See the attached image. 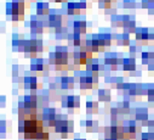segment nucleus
Segmentation results:
<instances>
[{
  "mask_svg": "<svg viewBox=\"0 0 154 140\" xmlns=\"http://www.w3.org/2000/svg\"><path fill=\"white\" fill-rule=\"evenodd\" d=\"M135 40L140 46H146L149 43V30L148 28L141 27L135 32Z\"/></svg>",
  "mask_w": 154,
  "mask_h": 140,
  "instance_id": "13",
  "label": "nucleus"
},
{
  "mask_svg": "<svg viewBox=\"0 0 154 140\" xmlns=\"http://www.w3.org/2000/svg\"><path fill=\"white\" fill-rule=\"evenodd\" d=\"M36 49H38V54H43L46 50V46L44 45V43H43V40L40 38L36 39Z\"/></svg>",
  "mask_w": 154,
  "mask_h": 140,
  "instance_id": "36",
  "label": "nucleus"
},
{
  "mask_svg": "<svg viewBox=\"0 0 154 140\" xmlns=\"http://www.w3.org/2000/svg\"><path fill=\"white\" fill-rule=\"evenodd\" d=\"M78 81H79L80 90L84 91V93L98 88V84L95 83V81H94V78H92V76H91L90 72H86V73H84V75H79Z\"/></svg>",
  "mask_w": 154,
  "mask_h": 140,
  "instance_id": "8",
  "label": "nucleus"
},
{
  "mask_svg": "<svg viewBox=\"0 0 154 140\" xmlns=\"http://www.w3.org/2000/svg\"><path fill=\"white\" fill-rule=\"evenodd\" d=\"M117 2L118 0H97V3L100 5V9H102V10H108V9L113 8V5Z\"/></svg>",
  "mask_w": 154,
  "mask_h": 140,
  "instance_id": "31",
  "label": "nucleus"
},
{
  "mask_svg": "<svg viewBox=\"0 0 154 140\" xmlns=\"http://www.w3.org/2000/svg\"><path fill=\"white\" fill-rule=\"evenodd\" d=\"M80 140H83V139H80Z\"/></svg>",
  "mask_w": 154,
  "mask_h": 140,
  "instance_id": "48",
  "label": "nucleus"
},
{
  "mask_svg": "<svg viewBox=\"0 0 154 140\" xmlns=\"http://www.w3.org/2000/svg\"><path fill=\"white\" fill-rule=\"evenodd\" d=\"M85 111L89 115H95L98 112V102L97 101H88L85 105Z\"/></svg>",
  "mask_w": 154,
  "mask_h": 140,
  "instance_id": "28",
  "label": "nucleus"
},
{
  "mask_svg": "<svg viewBox=\"0 0 154 140\" xmlns=\"http://www.w3.org/2000/svg\"><path fill=\"white\" fill-rule=\"evenodd\" d=\"M23 88L35 93V90L42 88V83H38V78L35 75L26 73V76L23 77Z\"/></svg>",
  "mask_w": 154,
  "mask_h": 140,
  "instance_id": "11",
  "label": "nucleus"
},
{
  "mask_svg": "<svg viewBox=\"0 0 154 140\" xmlns=\"http://www.w3.org/2000/svg\"><path fill=\"white\" fill-rule=\"evenodd\" d=\"M62 107L69 110L70 112L80 110V97L76 95H63L62 96Z\"/></svg>",
  "mask_w": 154,
  "mask_h": 140,
  "instance_id": "7",
  "label": "nucleus"
},
{
  "mask_svg": "<svg viewBox=\"0 0 154 140\" xmlns=\"http://www.w3.org/2000/svg\"><path fill=\"white\" fill-rule=\"evenodd\" d=\"M114 43H117V45L119 46H130L131 40H130V34L128 33H123V34H115V39Z\"/></svg>",
  "mask_w": 154,
  "mask_h": 140,
  "instance_id": "20",
  "label": "nucleus"
},
{
  "mask_svg": "<svg viewBox=\"0 0 154 140\" xmlns=\"http://www.w3.org/2000/svg\"><path fill=\"white\" fill-rule=\"evenodd\" d=\"M54 129H55V133H58L61 135V138L68 139V138L73 136L74 126H73V122L72 121H68L66 117H63L61 115L60 118L57 119V123L54 127Z\"/></svg>",
  "mask_w": 154,
  "mask_h": 140,
  "instance_id": "4",
  "label": "nucleus"
},
{
  "mask_svg": "<svg viewBox=\"0 0 154 140\" xmlns=\"http://www.w3.org/2000/svg\"><path fill=\"white\" fill-rule=\"evenodd\" d=\"M27 39L23 34H14L12 36V50L16 52H23Z\"/></svg>",
  "mask_w": 154,
  "mask_h": 140,
  "instance_id": "15",
  "label": "nucleus"
},
{
  "mask_svg": "<svg viewBox=\"0 0 154 140\" xmlns=\"http://www.w3.org/2000/svg\"><path fill=\"white\" fill-rule=\"evenodd\" d=\"M104 15H109L110 17H112L113 15H117V9H115V8L113 6V8L108 9V10H104Z\"/></svg>",
  "mask_w": 154,
  "mask_h": 140,
  "instance_id": "39",
  "label": "nucleus"
},
{
  "mask_svg": "<svg viewBox=\"0 0 154 140\" xmlns=\"http://www.w3.org/2000/svg\"><path fill=\"white\" fill-rule=\"evenodd\" d=\"M67 43H68L70 46L80 48V46H82V43H83V36H80V34H76V33H74V32L68 33Z\"/></svg>",
  "mask_w": 154,
  "mask_h": 140,
  "instance_id": "17",
  "label": "nucleus"
},
{
  "mask_svg": "<svg viewBox=\"0 0 154 140\" xmlns=\"http://www.w3.org/2000/svg\"><path fill=\"white\" fill-rule=\"evenodd\" d=\"M66 12H67L68 16H79V15L83 14V12H82V9H80V6H79V4H78V3H73V2L67 3Z\"/></svg>",
  "mask_w": 154,
  "mask_h": 140,
  "instance_id": "21",
  "label": "nucleus"
},
{
  "mask_svg": "<svg viewBox=\"0 0 154 140\" xmlns=\"http://www.w3.org/2000/svg\"><path fill=\"white\" fill-rule=\"evenodd\" d=\"M45 128V124L38 115H33L24 121H20L18 132L24 138V140H35Z\"/></svg>",
  "mask_w": 154,
  "mask_h": 140,
  "instance_id": "1",
  "label": "nucleus"
},
{
  "mask_svg": "<svg viewBox=\"0 0 154 140\" xmlns=\"http://www.w3.org/2000/svg\"><path fill=\"white\" fill-rule=\"evenodd\" d=\"M9 123H10V122H9ZM9 123H8L6 121H0V133H2V134H0V136H2V138H4L5 134L10 132L9 128H8Z\"/></svg>",
  "mask_w": 154,
  "mask_h": 140,
  "instance_id": "33",
  "label": "nucleus"
},
{
  "mask_svg": "<svg viewBox=\"0 0 154 140\" xmlns=\"http://www.w3.org/2000/svg\"><path fill=\"white\" fill-rule=\"evenodd\" d=\"M30 4L27 3L26 0H11V2L6 3V16L12 17V16H24L26 9L30 8Z\"/></svg>",
  "mask_w": 154,
  "mask_h": 140,
  "instance_id": "3",
  "label": "nucleus"
},
{
  "mask_svg": "<svg viewBox=\"0 0 154 140\" xmlns=\"http://www.w3.org/2000/svg\"><path fill=\"white\" fill-rule=\"evenodd\" d=\"M147 68H148V71H149V72H154V60L149 61V63H148Z\"/></svg>",
  "mask_w": 154,
  "mask_h": 140,
  "instance_id": "40",
  "label": "nucleus"
},
{
  "mask_svg": "<svg viewBox=\"0 0 154 140\" xmlns=\"http://www.w3.org/2000/svg\"><path fill=\"white\" fill-rule=\"evenodd\" d=\"M118 59H119V54H117V52H106L104 66L108 71H118L119 69Z\"/></svg>",
  "mask_w": 154,
  "mask_h": 140,
  "instance_id": "12",
  "label": "nucleus"
},
{
  "mask_svg": "<svg viewBox=\"0 0 154 140\" xmlns=\"http://www.w3.org/2000/svg\"><path fill=\"white\" fill-rule=\"evenodd\" d=\"M136 5V0H123V8L125 9H135Z\"/></svg>",
  "mask_w": 154,
  "mask_h": 140,
  "instance_id": "35",
  "label": "nucleus"
},
{
  "mask_svg": "<svg viewBox=\"0 0 154 140\" xmlns=\"http://www.w3.org/2000/svg\"><path fill=\"white\" fill-rule=\"evenodd\" d=\"M73 26V32L76 34H80V36H86V33L89 32V23L84 20H75L72 23Z\"/></svg>",
  "mask_w": 154,
  "mask_h": 140,
  "instance_id": "16",
  "label": "nucleus"
},
{
  "mask_svg": "<svg viewBox=\"0 0 154 140\" xmlns=\"http://www.w3.org/2000/svg\"><path fill=\"white\" fill-rule=\"evenodd\" d=\"M153 16H154V12H153Z\"/></svg>",
  "mask_w": 154,
  "mask_h": 140,
  "instance_id": "47",
  "label": "nucleus"
},
{
  "mask_svg": "<svg viewBox=\"0 0 154 140\" xmlns=\"http://www.w3.org/2000/svg\"><path fill=\"white\" fill-rule=\"evenodd\" d=\"M137 27H136V21L134 18H131L126 24H124V33L128 34H135Z\"/></svg>",
  "mask_w": 154,
  "mask_h": 140,
  "instance_id": "29",
  "label": "nucleus"
},
{
  "mask_svg": "<svg viewBox=\"0 0 154 140\" xmlns=\"http://www.w3.org/2000/svg\"><path fill=\"white\" fill-rule=\"evenodd\" d=\"M26 26L29 27L32 36H34V37L42 36V34L44 33V30L46 29L45 26H44V23H43V21H42V18L36 17V16H32L30 20H29V23L27 22Z\"/></svg>",
  "mask_w": 154,
  "mask_h": 140,
  "instance_id": "9",
  "label": "nucleus"
},
{
  "mask_svg": "<svg viewBox=\"0 0 154 140\" xmlns=\"http://www.w3.org/2000/svg\"><path fill=\"white\" fill-rule=\"evenodd\" d=\"M94 2H97V0H94Z\"/></svg>",
  "mask_w": 154,
  "mask_h": 140,
  "instance_id": "45",
  "label": "nucleus"
},
{
  "mask_svg": "<svg viewBox=\"0 0 154 140\" xmlns=\"http://www.w3.org/2000/svg\"><path fill=\"white\" fill-rule=\"evenodd\" d=\"M35 140H50V133H49V127L45 126L44 130L36 136Z\"/></svg>",
  "mask_w": 154,
  "mask_h": 140,
  "instance_id": "32",
  "label": "nucleus"
},
{
  "mask_svg": "<svg viewBox=\"0 0 154 140\" xmlns=\"http://www.w3.org/2000/svg\"><path fill=\"white\" fill-rule=\"evenodd\" d=\"M97 96H98V101L101 102H109L112 99V94L109 89H100Z\"/></svg>",
  "mask_w": 154,
  "mask_h": 140,
  "instance_id": "26",
  "label": "nucleus"
},
{
  "mask_svg": "<svg viewBox=\"0 0 154 140\" xmlns=\"http://www.w3.org/2000/svg\"><path fill=\"white\" fill-rule=\"evenodd\" d=\"M48 24H49V28H52V29L61 27V26H67L68 17L67 15H63L61 11L50 10V14L48 16Z\"/></svg>",
  "mask_w": 154,
  "mask_h": 140,
  "instance_id": "6",
  "label": "nucleus"
},
{
  "mask_svg": "<svg viewBox=\"0 0 154 140\" xmlns=\"http://www.w3.org/2000/svg\"><path fill=\"white\" fill-rule=\"evenodd\" d=\"M148 2H149L150 4H153V5H154V0H148Z\"/></svg>",
  "mask_w": 154,
  "mask_h": 140,
  "instance_id": "43",
  "label": "nucleus"
},
{
  "mask_svg": "<svg viewBox=\"0 0 154 140\" xmlns=\"http://www.w3.org/2000/svg\"><path fill=\"white\" fill-rule=\"evenodd\" d=\"M83 123V127L86 128V132L89 133H94L98 129V122L96 121H86V122H82Z\"/></svg>",
  "mask_w": 154,
  "mask_h": 140,
  "instance_id": "30",
  "label": "nucleus"
},
{
  "mask_svg": "<svg viewBox=\"0 0 154 140\" xmlns=\"http://www.w3.org/2000/svg\"><path fill=\"white\" fill-rule=\"evenodd\" d=\"M153 87H154V83H153Z\"/></svg>",
  "mask_w": 154,
  "mask_h": 140,
  "instance_id": "46",
  "label": "nucleus"
},
{
  "mask_svg": "<svg viewBox=\"0 0 154 140\" xmlns=\"http://www.w3.org/2000/svg\"><path fill=\"white\" fill-rule=\"evenodd\" d=\"M51 2L58 3V4H64V3H67V0H51Z\"/></svg>",
  "mask_w": 154,
  "mask_h": 140,
  "instance_id": "41",
  "label": "nucleus"
},
{
  "mask_svg": "<svg viewBox=\"0 0 154 140\" xmlns=\"http://www.w3.org/2000/svg\"><path fill=\"white\" fill-rule=\"evenodd\" d=\"M97 38H98V42H100L101 46L103 49H106V48L112 46V44L115 39V34H112V33H108V32H101V33L97 34Z\"/></svg>",
  "mask_w": 154,
  "mask_h": 140,
  "instance_id": "14",
  "label": "nucleus"
},
{
  "mask_svg": "<svg viewBox=\"0 0 154 140\" xmlns=\"http://www.w3.org/2000/svg\"><path fill=\"white\" fill-rule=\"evenodd\" d=\"M50 63L48 60L43 57H36L30 60V72L35 73V76H46L49 75Z\"/></svg>",
  "mask_w": 154,
  "mask_h": 140,
  "instance_id": "5",
  "label": "nucleus"
},
{
  "mask_svg": "<svg viewBox=\"0 0 154 140\" xmlns=\"http://www.w3.org/2000/svg\"><path fill=\"white\" fill-rule=\"evenodd\" d=\"M110 24L114 28H123L124 27V21H123V15H113L110 17Z\"/></svg>",
  "mask_w": 154,
  "mask_h": 140,
  "instance_id": "27",
  "label": "nucleus"
},
{
  "mask_svg": "<svg viewBox=\"0 0 154 140\" xmlns=\"http://www.w3.org/2000/svg\"><path fill=\"white\" fill-rule=\"evenodd\" d=\"M135 121L142 122V126H146L148 122V111L146 109H136L135 110Z\"/></svg>",
  "mask_w": 154,
  "mask_h": 140,
  "instance_id": "23",
  "label": "nucleus"
},
{
  "mask_svg": "<svg viewBox=\"0 0 154 140\" xmlns=\"http://www.w3.org/2000/svg\"><path fill=\"white\" fill-rule=\"evenodd\" d=\"M141 140H154V134L148 132V133H142V139Z\"/></svg>",
  "mask_w": 154,
  "mask_h": 140,
  "instance_id": "38",
  "label": "nucleus"
},
{
  "mask_svg": "<svg viewBox=\"0 0 154 140\" xmlns=\"http://www.w3.org/2000/svg\"><path fill=\"white\" fill-rule=\"evenodd\" d=\"M123 71L129 72V73L135 72L136 71V59H134V57H124Z\"/></svg>",
  "mask_w": 154,
  "mask_h": 140,
  "instance_id": "22",
  "label": "nucleus"
},
{
  "mask_svg": "<svg viewBox=\"0 0 154 140\" xmlns=\"http://www.w3.org/2000/svg\"><path fill=\"white\" fill-rule=\"evenodd\" d=\"M55 34H56V38L58 40H63L66 39L67 40V37H68V26H61V27H57L54 29Z\"/></svg>",
  "mask_w": 154,
  "mask_h": 140,
  "instance_id": "25",
  "label": "nucleus"
},
{
  "mask_svg": "<svg viewBox=\"0 0 154 140\" xmlns=\"http://www.w3.org/2000/svg\"><path fill=\"white\" fill-rule=\"evenodd\" d=\"M26 2L30 4V3H38V0H26Z\"/></svg>",
  "mask_w": 154,
  "mask_h": 140,
  "instance_id": "42",
  "label": "nucleus"
},
{
  "mask_svg": "<svg viewBox=\"0 0 154 140\" xmlns=\"http://www.w3.org/2000/svg\"><path fill=\"white\" fill-rule=\"evenodd\" d=\"M91 38V51L92 54H98V52H106V49H103L98 42L97 34H92Z\"/></svg>",
  "mask_w": 154,
  "mask_h": 140,
  "instance_id": "24",
  "label": "nucleus"
},
{
  "mask_svg": "<svg viewBox=\"0 0 154 140\" xmlns=\"http://www.w3.org/2000/svg\"><path fill=\"white\" fill-rule=\"evenodd\" d=\"M78 4H79V6H80V9H82V12H83V14H84V12H86V10H90V9H91V4H90V3H88L86 0H79Z\"/></svg>",
  "mask_w": 154,
  "mask_h": 140,
  "instance_id": "34",
  "label": "nucleus"
},
{
  "mask_svg": "<svg viewBox=\"0 0 154 140\" xmlns=\"http://www.w3.org/2000/svg\"><path fill=\"white\" fill-rule=\"evenodd\" d=\"M104 140H115V139H112V138H106Z\"/></svg>",
  "mask_w": 154,
  "mask_h": 140,
  "instance_id": "44",
  "label": "nucleus"
},
{
  "mask_svg": "<svg viewBox=\"0 0 154 140\" xmlns=\"http://www.w3.org/2000/svg\"><path fill=\"white\" fill-rule=\"evenodd\" d=\"M49 63L54 66V68L58 72L68 71L69 67V51L68 48L64 45H57L55 51L49 54L48 59Z\"/></svg>",
  "mask_w": 154,
  "mask_h": 140,
  "instance_id": "2",
  "label": "nucleus"
},
{
  "mask_svg": "<svg viewBox=\"0 0 154 140\" xmlns=\"http://www.w3.org/2000/svg\"><path fill=\"white\" fill-rule=\"evenodd\" d=\"M141 59H142V63L143 65H147L148 66V63H149V55H148V51H143L142 54H141Z\"/></svg>",
  "mask_w": 154,
  "mask_h": 140,
  "instance_id": "37",
  "label": "nucleus"
},
{
  "mask_svg": "<svg viewBox=\"0 0 154 140\" xmlns=\"http://www.w3.org/2000/svg\"><path fill=\"white\" fill-rule=\"evenodd\" d=\"M36 15L39 17H48L50 14V6L49 3H44V2H38L36 3Z\"/></svg>",
  "mask_w": 154,
  "mask_h": 140,
  "instance_id": "18",
  "label": "nucleus"
},
{
  "mask_svg": "<svg viewBox=\"0 0 154 140\" xmlns=\"http://www.w3.org/2000/svg\"><path fill=\"white\" fill-rule=\"evenodd\" d=\"M75 84V79L70 76H62L60 79V87L62 90H69L73 89Z\"/></svg>",
  "mask_w": 154,
  "mask_h": 140,
  "instance_id": "19",
  "label": "nucleus"
},
{
  "mask_svg": "<svg viewBox=\"0 0 154 140\" xmlns=\"http://www.w3.org/2000/svg\"><path fill=\"white\" fill-rule=\"evenodd\" d=\"M36 39L38 37H30L29 39H27L26 42V45H24V50H23V54H24V57L26 59H36L38 57V49H36Z\"/></svg>",
  "mask_w": 154,
  "mask_h": 140,
  "instance_id": "10",
  "label": "nucleus"
}]
</instances>
